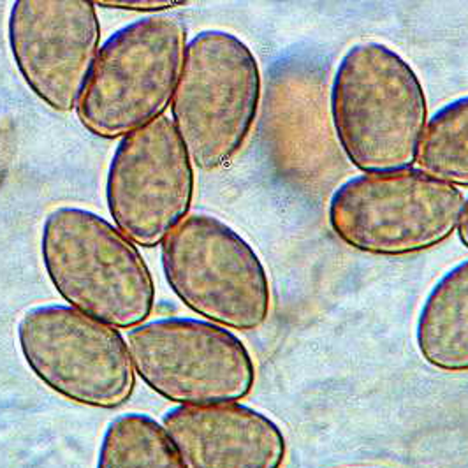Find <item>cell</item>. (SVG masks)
<instances>
[{
	"mask_svg": "<svg viewBox=\"0 0 468 468\" xmlns=\"http://www.w3.org/2000/svg\"><path fill=\"white\" fill-rule=\"evenodd\" d=\"M167 287L205 321L231 331L262 328L271 283L256 249L222 218L190 213L161 245Z\"/></svg>",
	"mask_w": 468,
	"mask_h": 468,
	"instance_id": "6",
	"label": "cell"
},
{
	"mask_svg": "<svg viewBox=\"0 0 468 468\" xmlns=\"http://www.w3.org/2000/svg\"><path fill=\"white\" fill-rule=\"evenodd\" d=\"M95 468H184L180 456L154 418L127 412L108 424Z\"/></svg>",
	"mask_w": 468,
	"mask_h": 468,
	"instance_id": "13",
	"label": "cell"
},
{
	"mask_svg": "<svg viewBox=\"0 0 468 468\" xmlns=\"http://www.w3.org/2000/svg\"><path fill=\"white\" fill-rule=\"evenodd\" d=\"M261 97L258 57L243 39L208 28L187 41L171 120L194 167L211 173L233 163L252 134Z\"/></svg>",
	"mask_w": 468,
	"mask_h": 468,
	"instance_id": "3",
	"label": "cell"
},
{
	"mask_svg": "<svg viewBox=\"0 0 468 468\" xmlns=\"http://www.w3.org/2000/svg\"><path fill=\"white\" fill-rule=\"evenodd\" d=\"M7 41L30 92L57 113L74 112L101 48L94 2L16 0Z\"/></svg>",
	"mask_w": 468,
	"mask_h": 468,
	"instance_id": "10",
	"label": "cell"
},
{
	"mask_svg": "<svg viewBox=\"0 0 468 468\" xmlns=\"http://www.w3.org/2000/svg\"><path fill=\"white\" fill-rule=\"evenodd\" d=\"M134 372L175 405L241 401L256 386V363L231 329L196 317H163L127 331Z\"/></svg>",
	"mask_w": 468,
	"mask_h": 468,
	"instance_id": "8",
	"label": "cell"
},
{
	"mask_svg": "<svg viewBox=\"0 0 468 468\" xmlns=\"http://www.w3.org/2000/svg\"><path fill=\"white\" fill-rule=\"evenodd\" d=\"M465 196L409 167L361 173L333 190L326 220L340 243L374 258H407L437 249L458 231Z\"/></svg>",
	"mask_w": 468,
	"mask_h": 468,
	"instance_id": "4",
	"label": "cell"
},
{
	"mask_svg": "<svg viewBox=\"0 0 468 468\" xmlns=\"http://www.w3.org/2000/svg\"><path fill=\"white\" fill-rule=\"evenodd\" d=\"M39 252L48 281L74 310L117 329L150 319L152 271L140 249L102 215L80 207L49 211Z\"/></svg>",
	"mask_w": 468,
	"mask_h": 468,
	"instance_id": "2",
	"label": "cell"
},
{
	"mask_svg": "<svg viewBox=\"0 0 468 468\" xmlns=\"http://www.w3.org/2000/svg\"><path fill=\"white\" fill-rule=\"evenodd\" d=\"M16 338L30 372L58 397L101 410L133 399L138 375L120 329L69 304L48 303L25 312Z\"/></svg>",
	"mask_w": 468,
	"mask_h": 468,
	"instance_id": "7",
	"label": "cell"
},
{
	"mask_svg": "<svg viewBox=\"0 0 468 468\" xmlns=\"http://www.w3.org/2000/svg\"><path fill=\"white\" fill-rule=\"evenodd\" d=\"M184 468H282L287 441L281 426L241 401L175 405L163 416Z\"/></svg>",
	"mask_w": 468,
	"mask_h": 468,
	"instance_id": "11",
	"label": "cell"
},
{
	"mask_svg": "<svg viewBox=\"0 0 468 468\" xmlns=\"http://www.w3.org/2000/svg\"><path fill=\"white\" fill-rule=\"evenodd\" d=\"M414 340L428 367L468 374V259L447 270L424 296Z\"/></svg>",
	"mask_w": 468,
	"mask_h": 468,
	"instance_id": "12",
	"label": "cell"
},
{
	"mask_svg": "<svg viewBox=\"0 0 468 468\" xmlns=\"http://www.w3.org/2000/svg\"><path fill=\"white\" fill-rule=\"evenodd\" d=\"M456 233H458L462 245L468 250V197H465L463 210H462V217H460V224H458V231Z\"/></svg>",
	"mask_w": 468,
	"mask_h": 468,
	"instance_id": "16",
	"label": "cell"
},
{
	"mask_svg": "<svg viewBox=\"0 0 468 468\" xmlns=\"http://www.w3.org/2000/svg\"><path fill=\"white\" fill-rule=\"evenodd\" d=\"M329 120L346 159L361 173L418 165L428 97L416 69L393 48L365 41L338 60L329 85Z\"/></svg>",
	"mask_w": 468,
	"mask_h": 468,
	"instance_id": "1",
	"label": "cell"
},
{
	"mask_svg": "<svg viewBox=\"0 0 468 468\" xmlns=\"http://www.w3.org/2000/svg\"><path fill=\"white\" fill-rule=\"evenodd\" d=\"M418 165L445 184L468 187V95L445 102L430 117Z\"/></svg>",
	"mask_w": 468,
	"mask_h": 468,
	"instance_id": "14",
	"label": "cell"
},
{
	"mask_svg": "<svg viewBox=\"0 0 468 468\" xmlns=\"http://www.w3.org/2000/svg\"><path fill=\"white\" fill-rule=\"evenodd\" d=\"M95 5L110 7V9H122V11H133V13H161L178 5H186V2L180 0H112V2H94Z\"/></svg>",
	"mask_w": 468,
	"mask_h": 468,
	"instance_id": "15",
	"label": "cell"
},
{
	"mask_svg": "<svg viewBox=\"0 0 468 468\" xmlns=\"http://www.w3.org/2000/svg\"><path fill=\"white\" fill-rule=\"evenodd\" d=\"M187 27L152 15L120 27L99 48L76 106L81 127L101 140H122L165 117L184 68Z\"/></svg>",
	"mask_w": 468,
	"mask_h": 468,
	"instance_id": "5",
	"label": "cell"
},
{
	"mask_svg": "<svg viewBox=\"0 0 468 468\" xmlns=\"http://www.w3.org/2000/svg\"><path fill=\"white\" fill-rule=\"evenodd\" d=\"M104 192L113 224L136 247L163 245L187 218L196 171L171 118H157L118 141Z\"/></svg>",
	"mask_w": 468,
	"mask_h": 468,
	"instance_id": "9",
	"label": "cell"
}]
</instances>
